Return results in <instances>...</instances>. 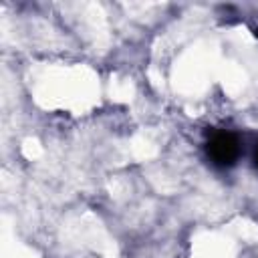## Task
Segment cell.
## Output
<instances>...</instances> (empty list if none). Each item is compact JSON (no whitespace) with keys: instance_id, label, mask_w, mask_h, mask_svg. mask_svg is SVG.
<instances>
[{"instance_id":"obj_1","label":"cell","mask_w":258,"mask_h":258,"mask_svg":"<svg viewBox=\"0 0 258 258\" xmlns=\"http://www.w3.org/2000/svg\"><path fill=\"white\" fill-rule=\"evenodd\" d=\"M206 151H208V157L212 159L214 165L232 167L240 159L242 145H240V139H238L236 133H232V131H216L210 137V141L206 145Z\"/></svg>"},{"instance_id":"obj_2","label":"cell","mask_w":258,"mask_h":258,"mask_svg":"<svg viewBox=\"0 0 258 258\" xmlns=\"http://www.w3.org/2000/svg\"><path fill=\"white\" fill-rule=\"evenodd\" d=\"M254 163H256V167H258V145H256V151H254Z\"/></svg>"},{"instance_id":"obj_3","label":"cell","mask_w":258,"mask_h":258,"mask_svg":"<svg viewBox=\"0 0 258 258\" xmlns=\"http://www.w3.org/2000/svg\"><path fill=\"white\" fill-rule=\"evenodd\" d=\"M254 36H256V38H258V28H256V30H254Z\"/></svg>"}]
</instances>
